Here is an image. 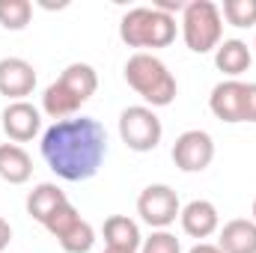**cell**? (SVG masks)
Returning <instances> with one entry per match:
<instances>
[{
  "mask_svg": "<svg viewBox=\"0 0 256 253\" xmlns=\"http://www.w3.org/2000/svg\"><path fill=\"white\" fill-rule=\"evenodd\" d=\"M42 158L66 182H86L108 158V131L92 116L60 120L42 134Z\"/></svg>",
  "mask_w": 256,
  "mask_h": 253,
  "instance_id": "1",
  "label": "cell"
},
{
  "mask_svg": "<svg viewBox=\"0 0 256 253\" xmlns=\"http://www.w3.org/2000/svg\"><path fill=\"white\" fill-rule=\"evenodd\" d=\"M98 90V74L90 63H68L60 78L42 92V114L54 122L72 120Z\"/></svg>",
  "mask_w": 256,
  "mask_h": 253,
  "instance_id": "2",
  "label": "cell"
},
{
  "mask_svg": "<svg viewBox=\"0 0 256 253\" xmlns=\"http://www.w3.org/2000/svg\"><path fill=\"white\" fill-rule=\"evenodd\" d=\"M126 80H128V86L146 102V108H152V110L173 104V98L179 92L173 72L164 66V60H158L149 51H137V54L128 57Z\"/></svg>",
  "mask_w": 256,
  "mask_h": 253,
  "instance_id": "3",
  "label": "cell"
},
{
  "mask_svg": "<svg viewBox=\"0 0 256 253\" xmlns=\"http://www.w3.org/2000/svg\"><path fill=\"white\" fill-rule=\"evenodd\" d=\"M176 18L167 12H158L155 6H134L120 21V39L128 48L146 51V48H167L176 39Z\"/></svg>",
  "mask_w": 256,
  "mask_h": 253,
  "instance_id": "4",
  "label": "cell"
},
{
  "mask_svg": "<svg viewBox=\"0 0 256 253\" xmlns=\"http://www.w3.org/2000/svg\"><path fill=\"white\" fill-rule=\"evenodd\" d=\"M182 39L194 54L218 51L224 42V15L212 0H191L182 12Z\"/></svg>",
  "mask_w": 256,
  "mask_h": 253,
  "instance_id": "5",
  "label": "cell"
},
{
  "mask_svg": "<svg viewBox=\"0 0 256 253\" xmlns=\"http://www.w3.org/2000/svg\"><path fill=\"white\" fill-rule=\"evenodd\" d=\"M208 110L230 126L256 122V84L244 80H220L208 96Z\"/></svg>",
  "mask_w": 256,
  "mask_h": 253,
  "instance_id": "6",
  "label": "cell"
},
{
  "mask_svg": "<svg viewBox=\"0 0 256 253\" xmlns=\"http://www.w3.org/2000/svg\"><path fill=\"white\" fill-rule=\"evenodd\" d=\"M120 137L131 152H152L158 149L161 137H164V126L158 120V114L146 104H131L120 114Z\"/></svg>",
  "mask_w": 256,
  "mask_h": 253,
  "instance_id": "7",
  "label": "cell"
},
{
  "mask_svg": "<svg viewBox=\"0 0 256 253\" xmlns=\"http://www.w3.org/2000/svg\"><path fill=\"white\" fill-rule=\"evenodd\" d=\"M42 226L60 242V248L66 253H90L92 244H96V230L80 218V212L72 202H66L63 208H57Z\"/></svg>",
  "mask_w": 256,
  "mask_h": 253,
  "instance_id": "8",
  "label": "cell"
},
{
  "mask_svg": "<svg viewBox=\"0 0 256 253\" xmlns=\"http://www.w3.org/2000/svg\"><path fill=\"white\" fill-rule=\"evenodd\" d=\"M137 214L146 226L152 230H167L170 224H176V218L182 214V202L179 194L170 185H146L137 196Z\"/></svg>",
  "mask_w": 256,
  "mask_h": 253,
  "instance_id": "9",
  "label": "cell"
},
{
  "mask_svg": "<svg viewBox=\"0 0 256 253\" xmlns=\"http://www.w3.org/2000/svg\"><path fill=\"white\" fill-rule=\"evenodd\" d=\"M173 164L182 173H202L214 161V140L202 128H188L173 143Z\"/></svg>",
  "mask_w": 256,
  "mask_h": 253,
  "instance_id": "10",
  "label": "cell"
},
{
  "mask_svg": "<svg viewBox=\"0 0 256 253\" xmlns=\"http://www.w3.org/2000/svg\"><path fill=\"white\" fill-rule=\"evenodd\" d=\"M0 126L12 143H27L42 131V110L33 108L30 102H9L0 114Z\"/></svg>",
  "mask_w": 256,
  "mask_h": 253,
  "instance_id": "11",
  "label": "cell"
},
{
  "mask_svg": "<svg viewBox=\"0 0 256 253\" xmlns=\"http://www.w3.org/2000/svg\"><path fill=\"white\" fill-rule=\"evenodd\" d=\"M36 90V68L24 57H3L0 60V96L9 102H27Z\"/></svg>",
  "mask_w": 256,
  "mask_h": 253,
  "instance_id": "12",
  "label": "cell"
},
{
  "mask_svg": "<svg viewBox=\"0 0 256 253\" xmlns=\"http://www.w3.org/2000/svg\"><path fill=\"white\" fill-rule=\"evenodd\" d=\"M179 224L185 230V236L191 238H208L220 230V214H218V206L208 202V200H191L188 206H182V214H179Z\"/></svg>",
  "mask_w": 256,
  "mask_h": 253,
  "instance_id": "13",
  "label": "cell"
},
{
  "mask_svg": "<svg viewBox=\"0 0 256 253\" xmlns=\"http://www.w3.org/2000/svg\"><path fill=\"white\" fill-rule=\"evenodd\" d=\"M102 236H104V244L114 248V250H126V253H137L143 244V236H140V226L137 220H131L126 214H110L102 226Z\"/></svg>",
  "mask_w": 256,
  "mask_h": 253,
  "instance_id": "14",
  "label": "cell"
},
{
  "mask_svg": "<svg viewBox=\"0 0 256 253\" xmlns=\"http://www.w3.org/2000/svg\"><path fill=\"white\" fill-rule=\"evenodd\" d=\"M218 248L224 253H256V220L236 218L220 226Z\"/></svg>",
  "mask_w": 256,
  "mask_h": 253,
  "instance_id": "15",
  "label": "cell"
},
{
  "mask_svg": "<svg viewBox=\"0 0 256 253\" xmlns=\"http://www.w3.org/2000/svg\"><path fill=\"white\" fill-rule=\"evenodd\" d=\"M33 176V158L18 143H0V179L9 185H24Z\"/></svg>",
  "mask_w": 256,
  "mask_h": 253,
  "instance_id": "16",
  "label": "cell"
},
{
  "mask_svg": "<svg viewBox=\"0 0 256 253\" xmlns=\"http://www.w3.org/2000/svg\"><path fill=\"white\" fill-rule=\"evenodd\" d=\"M250 63H254V54H250L248 42H242V39H224L214 51V66L230 80H238V74H244Z\"/></svg>",
  "mask_w": 256,
  "mask_h": 253,
  "instance_id": "17",
  "label": "cell"
},
{
  "mask_svg": "<svg viewBox=\"0 0 256 253\" xmlns=\"http://www.w3.org/2000/svg\"><path fill=\"white\" fill-rule=\"evenodd\" d=\"M66 202H68V196H66L63 188H57L54 182H42V185H36L27 194V214L33 220L45 224L57 208H63Z\"/></svg>",
  "mask_w": 256,
  "mask_h": 253,
  "instance_id": "18",
  "label": "cell"
},
{
  "mask_svg": "<svg viewBox=\"0 0 256 253\" xmlns=\"http://www.w3.org/2000/svg\"><path fill=\"white\" fill-rule=\"evenodd\" d=\"M33 18L30 0H0V27L3 30H24Z\"/></svg>",
  "mask_w": 256,
  "mask_h": 253,
  "instance_id": "19",
  "label": "cell"
},
{
  "mask_svg": "<svg viewBox=\"0 0 256 253\" xmlns=\"http://www.w3.org/2000/svg\"><path fill=\"white\" fill-rule=\"evenodd\" d=\"M220 15L232 27H254L256 24V0H224Z\"/></svg>",
  "mask_w": 256,
  "mask_h": 253,
  "instance_id": "20",
  "label": "cell"
},
{
  "mask_svg": "<svg viewBox=\"0 0 256 253\" xmlns=\"http://www.w3.org/2000/svg\"><path fill=\"white\" fill-rule=\"evenodd\" d=\"M140 253H182V242L167 230H152V236L143 238Z\"/></svg>",
  "mask_w": 256,
  "mask_h": 253,
  "instance_id": "21",
  "label": "cell"
},
{
  "mask_svg": "<svg viewBox=\"0 0 256 253\" xmlns=\"http://www.w3.org/2000/svg\"><path fill=\"white\" fill-rule=\"evenodd\" d=\"M152 6H155L158 12H167V15H173V18H176V12H185V6H188V3H185V0H155Z\"/></svg>",
  "mask_w": 256,
  "mask_h": 253,
  "instance_id": "22",
  "label": "cell"
},
{
  "mask_svg": "<svg viewBox=\"0 0 256 253\" xmlns=\"http://www.w3.org/2000/svg\"><path fill=\"white\" fill-rule=\"evenodd\" d=\"M9 242H12V226H9V220L0 218V253L9 248Z\"/></svg>",
  "mask_w": 256,
  "mask_h": 253,
  "instance_id": "23",
  "label": "cell"
},
{
  "mask_svg": "<svg viewBox=\"0 0 256 253\" xmlns=\"http://www.w3.org/2000/svg\"><path fill=\"white\" fill-rule=\"evenodd\" d=\"M188 253H224L218 244H208V242H200V244H194Z\"/></svg>",
  "mask_w": 256,
  "mask_h": 253,
  "instance_id": "24",
  "label": "cell"
},
{
  "mask_svg": "<svg viewBox=\"0 0 256 253\" xmlns=\"http://www.w3.org/2000/svg\"><path fill=\"white\" fill-rule=\"evenodd\" d=\"M102 253H126V250H114V248H104Z\"/></svg>",
  "mask_w": 256,
  "mask_h": 253,
  "instance_id": "25",
  "label": "cell"
},
{
  "mask_svg": "<svg viewBox=\"0 0 256 253\" xmlns=\"http://www.w3.org/2000/svg\"><path fill=\"white\" fill-rule=\"evenodd\" d=\"M254 220H256V200H254Z\"/></svg>",
  "mask_w": 256,
  "mask_h": 253,
  "instance_id": "26",
  "label": "cell"
},
{
  "mask_svg": "<svg viewBox=\"0 0 256 253\" xmlns=\"http://www.w3.org/2000/svg\"><path fill=\"white\" fill-rule=\"evenodd\" d=\"M254 51H256V42H254Z\"/></svg>",
  "mask_w": 256,
  "mask_h": 253,
  "instance_id": "27",
  "label": "cell"
}]
</instances>
